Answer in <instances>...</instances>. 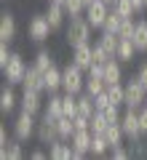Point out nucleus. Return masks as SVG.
<instances>
[{
  "instance_id": "1",
  "label": "nucleus",
  "mask_w": 147,
  "mask_h": 160,
  "mask_svg": "<svg viewBox=\"0 0 147 160\" xmlns=\"http://www.w3.org/2000/svg\"><path fill=\"white\" fill-rule=\"evenodd\" d=\"M91 24L86 16H78V19H70L67 27H64V40L67 46L75 48V46H83V43H91Z\"/></svg>"
},
{
  "instance_id": "2",
  "label": "nucleus",
  "mask_w": 147,
  "mask_h": 160,
  "mask_svg": "<svg viewBox=\"0 0 147 160\" xmlns=\"http://www.w3.org/2000/svg\"><path fill=\"white\" fill-rule=\"evenodd\" d=\"M86 69H80L75 62H70L67 67L62 69V91H67V93H83L86 91Z\"/></svg>"
},
{
  "instance_id": "3",
  "label": "nucleus",
  "mask_w": 147,
  "mask_h": 160,
  "mask_svg": "<svg viewBox=\"0 0 147 160\" xmlns=\"http://www.w3.org/2000/svg\"><path fill=\"white\" fill-rule=\"evenodd\" d=\"M27 62H24L22 53H13L11 59H8V64L3 67V75H6V83L8 86H22L24 78H27Z\"/></svg>"
},
{
  "instance_id": "4",
  "label": "nucleus",
  "mask_w": 147,
  "mask_h": 160,
  "mask_svg": "<svg viewBox=\"0 0 147 160\" xmlns=\"http://www.w3.org/2000/svg\"><path fill=\"white\" fill-rule=\"evenodd\" d=\"M13 136L19 139V142H29L32 136H38V123H35V115L29 112H19L16 120H13Z\"/></svg>"
},
{
  "instance_id": "5",
  "label": "nucleus",
  "mask_w": 147,
  "mask_h": 160,
  "mask_svg": "<svg viewBox=\"0 0 147 160\" xmlns=\"http://www.w3.org/2000/svg\"><path fill=\"white\" fill-rule=\"evenodd\" d=\"M51 32H54V27H51V22L45 19V13H35V16L29 19V24H27V35H29V40H35V43H43V40L51 38Z\"/></svg>"
},
{
  "instance_id": "6",
  "label": "nucleus",
  "mask_w": 147,
  "mask_h": 160,
  "mask_svg": "<svg viewBox=\"0 0 147 160\" xmlns=\"http://www.w3.org/2000/svg\"><path fill=\"white\" fill-rule=\"evenodd\" d=\"M144 102H147V88L142 86L136 78H131L129 83H126V102H123V107L142 109V107H144Z\"/></svg>"
},
{
  "instance_id": "7",
  "label": "nucleus",
  "mask_w": 147,
  "mask_h": 160,
  "mask_svg": "<svg viewBox=\"0 0 147 160\" xmlns=\"http://www.w3.org/2000/svg\"><path fill=\"white\" fill-rule=\"evenodd\" d=\"M59 126H56V118H51V115H45L43 112V118H40V123H38V142L40 144H54V142H59Z\"/></svg>"
},
{
  "instance_id": "8",
  "label": "nucleus",
  "mask_w": 147,
  "mask_h": 160,
  "mask_svg": "<svg viewBox=\"0 0 147 160\" xmlns=\"http://www.w3.org/2000/svg\"><path fill=\"white\" fill-rule=\"evenodd\" d=\"M43 93H45V91H32V88H24V91H22V99H19V107H22L24 112H29V115H40V112H43V107H45Z\"/></svg>"
},
{
  "instance_id": "9",
  "label": "nucleus",
  "mask_w": 147,
  "mask_h": 160,
  "mask_svg": "<svg viewBox=\"0 0 147 160\" xmlns=\"http://www.w3.org/2000/svg\"><path fill=\"white\" fill-rule=\"evenodd\" d=\"M107 13H110V6L104 3V0H94L91 6H86V19H88V24L94 29H102L104 27Z\"/></svg>"
},
{
  "instance_id": "10",
  "label": "nucleus",
  "mask_w": 147,
  "mask_h": 160,
  "mask_svg": "<svg viewBox=\"0 0 147 160\" xmlns=\"http://www.w3.org/2000/svg\"><path fill=\"white\" fill-rule=\"evenodd\" d=\"M120 128H123L126 139H139V136H144V133H142V126H139V109H129V107H126L123 118H120Z\"/></svg>"
},
{
  "instance_id": "11",
  "label": "nucleus",
  "mask_w": 147,
  "mask_h": 160,
  "mask_svg": "<svg viewBox=\"0 0 147 160\" xmlns=\"http://www.w3.org/2000/svg\"><path fill=\"white\" fill-rule=\"evenodd\" d=\"M91 139H94V133L91 131H75L72 139H70V144H72V160H83L86 155L91 152Z\"/></svg>"
},
{
  "instance_id": "12",
  "label": "nucleus",
  "mask_w": 147,
  "mask_h": 160,
  "mask_svg": "<svg viewBox=\"0 0 147 160\" xmlns=\"http://www.w3.org/2000/svg\"><path fill=\"white\" fill-rule=\"evenodd\" d=\"M72 62L78 64L80 69L88 72L91 64H94V43H83V46H75L72 48Z\"/></svg>"
},
{
  "instance_id": "13",
  "label": "nucleus",
  "mask_w": 147,
  "mask_h": 160,
  "mask_svg": "<svg viewBox=\"0 0 147 160\" xmlns=\"http://www.w3.org/2000/svg\"><path fill=\"white\" fill-rule=\"evenodd\" d=\"M45 19L51 22L54 32H56V29H62L64 22H67V11H64V6H59V3H54V0H48V6H45Z\"/></svg>"
},
{
  "instance_id": "14",
  "label": "nucleus",
  "mask_w": 147,
  "mask_h": 160,
  "mask_svg": "<svg viewBox=\"0 0 147 160\" xmlns=\"http://www.w3.org/2000/svg\"><path fill=\"white\" fill-rule=\"evenodd\" d=\"M13 38H16V19H13L11 11H6L0 16V40L3 43H11Z\"/></svg>"
},
{
  "instance_id": "15",
  "label": "nucleus",
  "mask_w": 147,
  "mask_h": 160,
  "mask_svg": "<svg viewBox=\"0 0 147 160\" xmlns=\"http://www.w3.org/2000/svg\"><path fill=\"white\" fill-rule=\"evenodd\" d=\"M120 59L118 56H113L110 59V62H104V83H120V80H123V67H120Z\"/></svg>"
},
{
  "instance_id": "16",
  "label": "nucleus",
  "mask_w": 147,
  "mask_h": 160,
  "mask_svg": "<svg viewBox=\"0 0 147 160\" xmlns=\"http://www.w3.org/2000/svg\"><path fill=\"white\" fill-rule=\"evenodd\" d=\"M72 155H75V152H72V144L64 142V139L48 144V158H51V160H70Z\"/></svg>"
},
{
  "instance_id": "17",
  "label": "nucleus",
  "mask_w": 147,
  "mask_h": 160,
  "mask_svg": "<svg viewBox=\"0 0 147 160\" xmlns=\"http://www.w3.org/2000/svg\"><path fill=\"white\" fill-rule=\"evenodd\" d=\"M24 88H32V91H45V80H43V72H40L35 64H29V69H27V78H24V83H22Z\"/></svg>"
},
{
  "instance_id": "18",
  "label": "nucleus",
  "mask_w": 147,
  "mask_h": 160,
  "mask_svg": "<svg viewBox=\"0 0 147 160\" xmlns=\"http://www.w3.org/2000/svg\"><path fill=\"white\" fill-rule=\"evenodd\" d=\"M0 158H6V160H22L24 152H22V142H19L16 136L8 139L3 147H0Z\"/></svg>"
},
{
  "instance_id": "19",
  "label": "nucleus",
  "mask_w": 147,
  "mask_h": 160,
  "mask_svg": "<svg viewBox=\"0 0 147 160\" xmlns=\"http://www.w3.org/2000/svg\"><path fill=\"white\" fill-rule=\"evenodd\" d=\"M134 46L139 53H147V19H136V29H134Z\"/></svg>"
},
{
  "instance_id": "20",
  "label": "nucleus",
  "mask_w": 147,
  "mask_h": 160,
  "mask_svg": "<svg viewBox=\"0 0 147 160\" xmlns=\"http://www.w3.org/2000/svg\"><path fill=\"white\" fill-rule=\"evenodd\" d=\"M16 93H13V86H6L3 91H0V112L3 115H11L13 109H16Z\"/></svg>"
},
{
  "instance_id": "21",
  "label": "nucleus",
  "mask_w": 147,
  "mask_h": 160,
  "mask_svg": "<svg viewBox=\"0 0 147 160\" xmlns=\"http://www.w3.org/2000/svg\"><path fill=\"white\" fill-rule=\"evenodd\" d=\"M104 139H107L110 149L120 147V144H123V139H126V133H123V128H120V123H110V126L104 128Z\"/></svg>"
},
{
  "instance_id": "22",
  "label": "nucleus",
  "mask_w": 147,
  "mask_h": 160,
  "mask_svg": "<svg viewBox=\"0 0 147 160\" xmlns=\"http://www.w3.org/2000/svg\"><path fill=\"white\" fill-rule=\"evenodd\" d=\"M136 46H134V40H129V38H120V43H118V51H115V56L120 59V62H134V56H136Z\"/></svg>"
},
{
  "instance_id": "23",
  "label": "nucleus",
  "mask_w": 147,
  "mask_h": 160,
  "mask_svg": "<svg viewBox=\"0 0 147 160\" xmlns=\"http://www.w3.org/2000/svg\"><path fill=\"white\" fill-rule=\"evenodd\" d=\"M43 80H45V91H48V93H56L59 88H62V69L51 67L48 72H43Z\"/></svg>"
},
{
  "instance_id": "24",
  "label": "nucleus",
  "mask_w": 147,
  "mask_h": 160,
  "mask_svg": "<svg viewBox=\"0 0 147 160\" xmlns=\"http://www.w3.org/2000/svg\"><path fill=\"white\" fill-rule=\"evenodd\" d=\"M96 43H99V46H102L110 56H115L118 43H120V35H118V32H104V29H102V35H99V40H96Z\"/></svg>"
},
{
  "instance_id": "25",
  "label": "nucleus",
  "mask_w": 147,
  "mask_h": 160,
  "mask_svg": "<svg viewBox=\"0 0 147 160\" xmlns=\"http://www.w3.org/2000/svg\"><path fill=\"white\" fill-rule=\"evenodd\" d=\"M110 152V144L107 139H104V133H94V139H91V158H104V155Z\"/></svg>"
},
{
  "instance_id": "26",
  "label": "nucleus",
  "mask_w": 147,
  "mask_h": 160,
  "mask_svg": "<svg viewBox=\"0 0 147 160\" xmlns=\"http://www.w3.org/2000/svg\"><path fill=\"white\" fill-rule=\"evenodd\" d=\"M96 112V104H94V96L91 93H78V115H86V118H91V115Z\"/></svg>"
},
{
  "instance_id": "27",
  "label": "nucleus",
  "mask_w": 147,
  "mask_h": 160,
  "mask_svg": "<svg viewBox=\"0 0 147 160\" xmlns=\"http://www.w3.org/2000/svg\"><path fill=\"white\" fill-rule=\"evenodd\" d=\"M43 112L45 115H51V118H62V96L59 93H48V102H45V107H43Z\"/></svg>"
},
{
  "instance_id": "28",
  "label": "nucleus",
  "mask_w": 147,
  "mask_h": 160,
  "mask_svg": "<svg viewBox=\"0 0 147 160\" xmlns=\"http://www.w3.org/2000/svg\"><path fill=\"white\" fill-rule=\"evenodd\" d=\"M56 126H59V136L64 139V142H70L75 133V123L72 118H67V115H62V118H56Z\"/></svg>"
},
{
  "instance_id": "29",
  "label": "nucleus",
  "mask_w": 147,
  "mask_h": 160,
  "mask_svg": "<svg viewBox=\"0 0 147 160\" xmlns=\"http://www.w3.org/2000/svg\"><path fill=\"white\" fill-rule=\"evenodd\" d=\"M62 112L67 115V118H75L78 115V96L75 93H62Z\"/></svg>"
},
{
  "instance_id": "30",
  "label": "nucleus",
  "mask_w": 147,
  "mask_h": 160,
  "mask_svg": "<svg viewBox=\"0 0 147 160\" xmlns=\"http://www.w3.org/2000/svg\"><path fill=\"white\" fill-rule=\"evenodd\" d=\"M107 126H110L107 118H104L99 109H96V112L88 118V131H91V133H104V128H107Z\"/></svg>"
},
{
  "instance_id": "31",
  "label": "nucleus",
  "mask_w": 147,
  "mask_h": 160,
  "mask_svg": "<svg viewBox=\"0 0 147 160\" xmlns=\"http://www.w3.org/2000/svg\"><path fill=\"white\" fill-rule=\"evenodd\" d=\"M32 64L40 69V72H48L51 67H56V64H54V56H51L48 51H38V53H35V62H32Z\"/></svg>"
},
{
  "instance_id": "32",
  "label": "nucleus",
  "mask_w": 147,
  "mask_h": 160,
  "mask_svg": "<svg viewBox=\"0 0 147 160\" xmlns=\"http://www.w3.org/2000/svg\"><path fill=\"white\" fill-rule=\"evenodd\" d=\"M64 11H67V19L86 16V3L83 0H67V3H64Z\"/></svg>"
},
{
  "instance_id": "33",
  "label": "nucleus",
  "mask_w": 147,
  "mask_h": 160,
  "mask_svg": "<svg viewBox=\"0 0 147 160\" xmlns=\"http://www.w3.org/2000/svg\"><path fill=\"white\" fill-rule=\"evenodd\" d=\"M123 19L126 16H120L118 11H113V8H110V13H107V19H104V32H118L120 29V24H123Z\"/></svg>"
},
{
  "instance_id": "34",
  "label": "nucleus",
  "mask_w": 147,
  "mask_h": 160,
  "mask_svg": "<svg viewBox=\"0 0 147 160\" xmlns=\"http://www.w3.org/2000/svg\"><path fill=\"white\" fill-rule=\"evenodd\" d=\"M107 88V83H104L102 78H94V75H86V93H91V96H96L99 91H104Z\"/></svg>"
},
{
  "instance_id": "35",
  "label": "nucleus",
  "mask_w": 147,
  "mask_h": 160,
  "mask_svg": "<svg viewBox=\"0 0 147 160\" xmlns=\"http://www.w3.org/2000/svg\"><path fill=\"white\" fill-rule=\"evenodd\" d=\"M107 93H110V99H113V104H123L126 102V86L123 83H110Z\"/></svg>"
},
{
  "instance_id": "36",
  "label": "nucleus",
  "mask_w": 147,
  "mask_h": 160,
  "mask_svg": "<svg viewBox=\"0 0 147 160\" xmlns=\"http://www.w3.org/2000/svg\"><path fill=\"white\" fill-rule=\"evenodd\" d=\"M113 11H118L120 16H126V19H131V16H136V11H134V6H131V0H115L113 6Z\"/></svg>"
},
{
  "instance_id": "37",
  "label": "nucleus",
  "mask_w": 147,
  "mask_h": 160,
  "mask_svg": "<svg viewBox=\"0 0 147 160\" xmlns=\"http://www.w3.org/2000/svg\"><path fill=\"white\" fill-rule=\"evenodd\" d=\"M99 112L107 118V123H120V118H123V112H120V104H107V107L99 109Z\"/></svg>"
},
{
  "instance_id": "38",
  "label": "nucleus",
  "mask_w": 147,
  "mask_h": 160,
  "mask_svg": "<svg viewBox=\"0 0 147 160\" xmlns=\"http://www.w3.org/2000/svg\"><path fill=\"white\" fill-rule=\"evenodd\" d=\"M134 29H136V19L131 16V19H123V24H120V29H118V35L120 38H134Z\"/></svg>"
},
{
  "instance_id": "39",
  "label": "nucleus",
  "mask_w": 147,
  "mask_h": 160,
  "mask_svg": "<svg viewBox=\"0 0 147 160\" xmlns=\"http://www.w3.org/2000/svg\"><path fill=\"white\" fill-rule=\"evenodd\" d=\"M94 104H96V109H104L107 107V104H113V99H110V93H107V88H104V91H99L94 96Z\"/></svg>"
},
{
  "instance_id": "40",
  "label": "nucleus",
  "mask_w": 147,
  "mask_h": 160,
  "mask_svg": "<svg viewBox=\"0 0 147 160\" xmlns=\"http://www.w3.org/2000/svg\"><path fill=\"white\" fill-rule=\"evenodd\" d=\"M110 59H113V56H110V53L104 51V48L99 46V43H94V62H99V64H104V62H110Z\"/></svg>"
},
{
  "instance_id": "41",
  "label": "nucleus",
  "mask_w": 147,
  "mask_h": 160,
  "mask_svg": "<svg viewBox=\"0 0 147 160\" xmlns=\"http://www.w3.org/2000/svg\"><path fill=\"white\" fill-rule=\"evenodd\" d=\"M11 56H13V51L8 48V43H3V40H0V69L8 64V59H11Z\"/></svg>"
},
{
  "instance_id": "42",
  "label": "nucleus",
  "mask_w": 147,
  "mask_h": 160,
  "mask_svg": "<svg viewBox=\"0 0 147 160\" xmlns=\"http://www.w3.org/2000/svg\"><path fill=\"white\" fill-rule=\"evenodd\" d=\"M110 152H113L115 160H129V158H131V149H126L123 144H120V147H115V149H110Z\"/></svg>"
},
{
  "instance_id": "43",
  "label": "nucleus",
  "mask_w": 147,
  "mask_h": 160,
  "mask_svg": "<svg viewBox=\"0 0 147 160\" xmlns=\"http://www.w3.org/2000/svg\"><path fill=\"white\" fill-rule=\"evenodd\" d=\"M72 123H75V131H88V118L86 115H75Z\"/></svg>"
},
{
  "instance_id": "44",
  "label": "nucleus",
  "mask_w": 147,
  "mask_h": 160,
  "mask_svg": "<svg viewBox=\"0 0 147 160\" xmlns=\"http://www.w3.org/2000/svg\"><path fill=\"white\" fill-rule=\"evenodd\" d=\"M139 126H142V133L147 136V107L139 109Z\"/></svg>"
},
{
  "instance_id": "45",
  "label": "nucleus",
  "mask_w": 147,
  "mask_h": 160,
  "mask_svg": "<svg viewBox=\"0 0 147 160\" xmlns=\"http://www.w3.org/2000/svg\"><path fill=\"white\" fill-rule=\"evenodd\" d=\"M136 80H139L142 86L147 88V64H142V67H139V72H136Z\"/></svg>"
},
{
  "instance_id": "46",
  "label": "nucleus",
  "mask_w": 147,
  "mask_h": 160,
  "mask_svg": "<svg viewBox=\"0 0 147 160\" xmlns=\"http://www.w3.org/2000/svg\"><path fill=\"white\" fill-rule=\"evenodd\" d=\"M131 6H134V11H136V16H139V13L144 11V8H147V3H144V0H131Z\"/></svg>"
},
{
  "instance_id": "47",
  "label": "nucleus",
  "mask_w": 147,
  "mask_h": 160,
  "mask_svg": "<svg viewBox=\"0 0 147 160\" xmlns=\"http://www.w3.org/2000/svg\"><path fill=\"white\" fill-rule=\"evenodd\" d=\"M29 158H32V160H45V152H43V149H32Z\"/></svg>"
},
{
  "instance_id": "48",
  "label": "nucleus",
  "mask_w": 147,
  "mask_h": 160,
  "mask_svg": "<svg viewBox=\"0 0 147 160\" xmlns=\"http://www.w3.org/2000/svg\"><path fill=\"white\" fill-rule=\"evenodd\" d=\"M8 139H11V136H8V131H6V126H0V144H6Z\"/></svg>"
},
{
  "instance_id": "49",
  "label": "nucleus",
  "mask_w": 147,
  "mask_h": 160,
  "mask_svg": "<svg viewBox=\"0 0 147 160\" xmlns=\"http://www.w3.org/2000/svg\"><path fill=\"white\" fill-rule=\"evenodd\" d=\"M54 3H59V6H64V3H67V0H54Z\"/></svg>"
},
{
  "instance_id": "50",
  "label": "nucleus",
  "mask_w": 147,
  "mask_h": 160,
  "mask_svg": "<svg viewBox=\"0 0 147 160\" xmlns=\"http://www.w3.org/2000/svg\"><path fill=\"white\" fill-rule=\"evenodd\" d=\"M83 3H86V6H91V3H94V0H83Z\"/></svg>"
},
{
  "instance_id": "51",
  "label": "nucleus",
  "mask_w": 147,
  "mask_h": 160,
  "mask_svg": "<svg viewBox=\"0 0 147 160\" xmlns=\"http://www.w3.org/2000/svg\"><path fill=\"white\" fill-rule=\"evenodd\" d=\"M104 3H107V6H113V3H115V0H104Z\"/></svg>"
},
{
  "instance_id": "52",
  "label": "nucleus",
  "mask_w": 147,
  "mask_h": 160,
  "mask_svg": "<svg viewBox=\"0 0 147 160\" xmlns=\"http://www.w3.org/2000/svg\"><path fill=\"white\" fill-rule=\"evenodd\" d=\"M144 107H147V102H144Z\"/></svg>"
},
{
  "instance_id": "53",
  "label": "nucleus",
  "mask_w": 147,
  "mask_h": 160,
  "mask_svg": "<svg viewBox=\"0 0 147 160\" xmlns=\"http://www.w3.org/2000/svg\"><path fill=\"white\" fill-rule=\"evenodd\" d=\"M144 3H147V0H144Z\"/></svg>"
}]
</instances>
